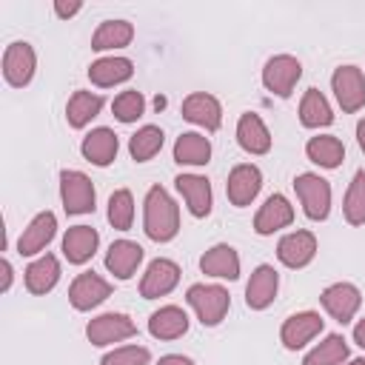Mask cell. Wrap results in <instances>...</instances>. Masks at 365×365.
Listing matches in <instances>:
<instances>
[{
  "label": "cell",
  "mask_w": 365,
  "mask_h": 365,
  "mask_svg": "<svg viewBox=\"0 0 365 365\" xmlns=\"http://www.w3.org/2000/svg\"><path fill=\"white\" fill-rule=\"evenodd\" d=\"M177 205L160 185H154L145 197V234L157 242H165L177 234Z\"/></svg>",
  "instance_id": "cell-1"
},
{
  "label": "cell",
  "mask_w": 365,
  "mask_h": 365,
  "mask_svg": "<svg viewBox=\"0 0 365 365\" xmlns=\"http://www.w3.org/2000/svg\"><path fill=\"white\" fill-rule=\"evenodd\" d=\"M294 188L305 205V214L311 220H325L328 217V208H331V188L322 177L317 174H299L294 180Z\"/></svg>",
  "instance_id": "cell-2"
},
{
  "label": "cell",
  "mask_w": 365,
  "mask_h": 365,
  "mask_svg": "<svg viewBox=\"0 0 365 365\" xmlns=\"http://www.w3.org/2000/svg\"><path fill=\"white\" fill-rule=\"evenodd\" d=\"M188 302L194 305L202 325H217L228 311V294L220 285H191Z\"/></svg>",
  "instance_id": "cell-3"
},
{
  "label": "cell",
  "mask_w": 365,
  "mask_h": 365,
  "mask_svg": "<svg viewBox=\"0 0 365 365\" xmlns=\"http://www.w3.org/2000/svg\"><path fill=\"white\" fill-rule=\"evenodd\" d=\"M60 188H63V202L68 214H86L94 211V188L91 180L80 171H63L60 174Z\"/></svg>",
  "instance_id": "cell-4"
},
{
  "label": "cell",
  "mask_w": 365,
  "mask_h": 365,
  "mask_svg": "<svg viewBox=\"0 0 365 365\" xmlns=\"http://www.w3.org/2000/svg\"><path fill=\"white\" fill-rule=\"evenodd\" d=\"M299 74H302L299 60H294V57H288V54H279V57H271V60H268V66H265V71H262V80H265V86H268L274 94L288 97L291 88H294V83L299 80Z\"/></svg>",
  "instance_id": "cell-5"
},
{
  "label": "cell",
  "mask_w": 365,
  "mask_h": 365,
  "mask_svg": "<svg viewBox=\"0 0 365 365\" xmlns=\"http://www.w3.org/2000/svg\"><path fill=\"white\" fill-rule=\"evenodd\" d=\"M334 91L345 111H356L365 103V77L356 66H342L334 74Z\"/></svg>",
  "instance_id": "cell-6"
},
{
  "label": "cell",
  "mask_w": 365,
  "mask_h": 365,
  "mask_svg": "<svg viewBox=\"0 0 365 365\" xmlns=\"http://www.w3.org/2000/svg\"><path fill=\"white\" fill-rule=\"evenodd\" d=\"M137 328L125 314H103L97 319L88 322V339L94 345H108V342H120L125 336H134Z\"/></svg>",
  "instance_id": "cell-7"
},
{
  "label": "cell",
  "mask_w": 365,
  "mask_h": 365,
  "mask_svg": "<svg viewBox=\"0 0 365 365\" xmlns=\"http://www.w3.org/2000/svg\"><path fill=\"white\" fill-rule=\"evenodd\" d=\"M108 294H111V285H108L106 279H100L94 271H86V274H80V277L74 279V285H71V291H68V299H71V305H74L77 311H88V308H94L97 302H103Z\"/></svg>",
  "instance_id": "cell-8"
},
{
  "label": "cell",
  "mask_w": 365,
  "mask_h": 365,
  "mask_svg": "<svg viewBox=\"0 0 365 365\" xmlns=\"http://www.w3.org/2000/svg\"><path fill=\"white\" fill-rule=\"evenodd\" d=\"M180 279V268L171 262V259H154L143 277V285H140V294L145 299H154V297H163L168 294Z\"/></svg>",
  "instance_id": "cell-9"
},
{
  "label": "cell",
  "mask_w": 365,
  "mask_h": 365,
  "mask_svg": "<svg viewBox=\"0 0 365 365\" xmlns=\"http://www.w3.org/2000/svg\"><path fill=\"white\" fill-rule=\"evenodd\" d=\"M322 305H325V311H328L336 322L345 325V322L356 314V308H359V291H356L354 285H348V282L331 285V288L322 291Z\"/></svg>",
  "instance_id": "cell-10"
},
{
  "label": "cell",
  "mask_w": 365,
  "mask_h": 365,
  "mask_svg": "<svg viewBox=\"0 0 365 365\" xmlns=\"http://www.w3.org/2000/svg\"><path fill=\"white\" fill-rule=\"evenodd\" d=\"M3 71L11 86H26L34 71V51L29 43H11L3 54Z\"/></svg>",
  "instance_id": "cell-11"
},
{
  "label": "cell",
  "mask_w": 365,
  "mask_h": 365,
  "mask_svg": "<svg viewBox=\"0 0 365 365\" xmlns=\"http://www.w3.org/2000/svg\"><path fill=\"white\" fill-rule=\"evenodd\" d=\"M259 185H262V177L254 165H237L228 177V200L242 208L257 197Z\"/></svg>",
  "instance_id": "cell-12"
},
{
  "label": "cell",
  "mask_w": 365,
  "mask_h": 365,
  "mask_svg": "<svg viewBox=\"0 0 365 365\" xmlns=\"http://www.w3.org/2000/svg\"><path fill=\"white\" fill-rule=\"evenodd\" d=\"M174 182H177L180 194L185 197V202H188V208H191L194 217H205V214L211 211V185H208L205 177H197V174H180Z\"/></svg>",
  "instance_id": "cell-13"
},
{
  "label": "cell",
  "mask_w": 365,
  "mask_h": 365,
  "mask_svg": "<svg viewBox=\"0 0 365 365\" xmlns=\"http://www.w3.org/2000/svg\"><path fill=\"white\" fill-rule=\"evenodd\" d=\"M314 251H317V240H314V234H308V231H297V234L282 237L277 254H279V259H282L288 268H302V265L311 262Z\"/></svg>",
  "instance_id": "cell-14"
},
{
  "label": "cell",
  "mask_w": 365,
  "mask_h": 365,
  "mask_svg": "<svg viewBox=\"0 0 365 365\" xmlns=\"http://www.w3.org/2000/svg\"><path fill=\"white\" fill-rule=\"evenodd\" d=\"M54 228H57V222H54V214L51 211H46V214H37L34 220H31V225L20 234V240H17V251L20 254H37V251H43L46 248V242L54 237Z\"/></svg>",
  "instance_id": "cell-15"
},
{
  "label": "cell",
  "mask_w": 365,
  "mask_h": 365,
  "mask_svg": "<svg viewBox=\"0 0 365 365\" xmlns=\"http://www.w3.org/2000/svg\"><path fill=\"white\" fill-rule=\"evenodd\" d=\"M140 259H143V248H140L137 242L120 240V242H114V245L108 248V254H106V268H108L114 277L128 279V277L134 274V268L140 265Z\"/></svg>",
  "instance_id": "cell-16"
},
{
  "label": "cell",
  "mask_w": 365,
  "mask_h": 365,
  "mask_svg": "<svg viewBox=\"0 0 365 365\" xmlns=\"http://www.w3.org/2000/svg\"><path fill=\"white\" fill-rule=\"evenodd\" d=\"M277 294V271L271 265H259L251 274V282L245 288V302L248 308H265Z\"/></svg>",
  "instance_id": "cell-17"
},
{
  "label": "cell",
  "mask_w": 365,
  "mask_h": 365,
  "mask_svg": "<svg viewBox=\"0 0 365 365\" xmlns=\"http://www.w3.org/2000/svg\"><path fill=\"white\" fill-rule=\"evenodd\" d=\"M322 331V319L317 317V314H311V311H305V314H294L285 325H282V342L288 345V348H302L311 336H317Z\"/></svg>",
  "instance_id": "cell-18"
},
{
  "label": "cell",
  "mask_w": 365,
  "mask_h": 365,
  "mask_svg": "<svg viewBox=\"0 0 365 365\" xmlns=\"http://www.w3.org/2000/svg\"><path fill=\"white\" fill-rule=\"evenodd\" d=\"M182 114H185V120L200 123L208 131H217L220 128V103L211 94H191L182 103Z\"/></svg>",
  "instance_id": "cell-19"
},
{
  "label": "cell",
  "mask_w": 365,
  "mask_h": 365,
  "mask_svg": "<svg viewBox=\"0 0 365 365\" xmlns=\"http://www.w3.org/2000/svg\"><path fill=\"white\" fill-rule=\"evenodd\" d=\"M237 137H240V145L251 154H265L271 148V137H268V128L262 125V120L257 114H242L240 117V125H237Z\"/></svg>",
  "instance_id": "cell-20"
},
{
  "label": "cell",
  "mask_w": 365,
  "mask_h": 365,
  "mask_svg": "<svg viewBox=\"0 0 365 365\" xmlns=\"http://www.w3.org/2000/svg\"><path fill=\"white\" fill-rule=\"evenodd\" d=\"M291 220H294V211H291L288 200H285V197H279V194H274V197H268V200H265L262 211L257 214L254 228H257L259 234H271V231H277V228L288 225Z\"/></svg>",
  "instance_id": "cell-21"
},
{
  "label": "cell",
  "mask_w": 365,
  "mask_h": 365,
  "mask_svg": "<svg viewBox=\"0 0 365 365\" xmlns=\"http://www.w3.org/2000/svg\"><path fill=\"white\" fill-rule=\"evenodd\" d=\"M97 248V231L88 225H74L68 228L66 240H63V254L68 257V262H86Z\"/></svg>",
  "instance_id": "cell-22"
},
{
  "label": "cell",
  "mask_w": 365,
  "mask_h": 365,
  "mask_svg": "<svg viewBox=\"0 0 365 365\" xmlns=\"http://www.w3.org/2000/svg\"><path fill=\"white\" fill-rule=\"evenodd\" d=\"M185 328H188V317H185V311H180L174 305L160 308L148 319V331L160 339H177L180 334H185Z\"/></svg>",
  "instance_id": "cell-23"
},
{
  "label": "cell",
  "mask_w": 365,
  "mask_h": 365,
  "mask_svg": "<svg viewBox=\"0 0 365 365\" xmlns=\"http://www.w3.org/2000/svg\"><path fill=\"white\" fill-rule=\"evenodd\" d=\"M83 154L94 165H108L117 154V134L108 128H97L83 140Z\"/></svg>",
  "instance_id": "cell-24"
},
{
  "label": "cell",
  "mask_w": 365,
  "mask_h": 365,
  "mask_svg": "<svg viewBox=\"0 0 365 365\" xmlns=\"http://www.w3.org/2000/svg\"><path fill=\"white\" fill-rule=\"evenodd\" d=\"M200 268H202L205 274H211V277L237 279V274H240V259H237V254H234L231 245H217V248H211V251L200 259Z\"/></svg>",
  "instance_id": "cell-25"
},
{
  "label": "cell",
  "mask_w": 365,
  "mask_h": 365,
  "mask_svg": "<svg viewBox=\"0 0 365 365\" xmlns=\"http://www.w3.org/2000/svg\"><path fill=\"white\" fill-rule=\"evenodd\" d=\"M57 277H60V265H57V259H54L51 254H46V257H40L37 262L29 265V271H26V285H29L31 294H46V291L54 288Z\"/></svg>",
  "instance_id": "cell-26"
},
{
  "label": "cell",
  "mask_w": 365,
  "mask_h": 365,
  "mask_svg": "<svg viewBox=\"0 0 365 365\" xmlns=\"http://www.w3.org/2000/svg\"><path fill=\"white\" fill-rule=\"evenodd\" d=\"M88 77L97 86H114V83H123L131 77V63L125 57H106L88 68Z\"/></svg>",
  "instance_id": "cell-27"
},
{
  "label": "cell",
  "mask_w": 365,
  "mask_h": 365,
  "mask_svg": "<svg viewBox=\"0 0 365 365\" xmlns=\"http://www.w3.org/2000/svg\"><path fill=\"white\" fill-rule=\"evenodd\" d=\"M103 108V97L91 94V91H74L68 100V123L74 128H83L91 117H97V111Z\"/></svg>",
  "instance_id": "cell-28"
},
{
  "label": "cell",
  "mask_w": 365,
  "mask_h": 365,
  "mask_svg": "<svg viewBox=\"0 0 365 365\" xmlns=\"http://www.w3.org/2000/svg\"><path fill=\"white\" fill-rule=\"evenodd\" d=\"M208 154H211V145L200 134H182L174 145V160L185 165H202L208 163Z\"/></svg>",
  "instance_id": "cell-29"
},
{
  "label": "cell",
  "mask_w": 365,
  "mask_h": 365,
  "mask_svg": "<svg viewBox=\"0 0 365 365\" xmlns=\"http://www.w3.org/2000/svg\"><path fill=\"white\" fill-rule=\"evenodd\" d=\"M299 120L308 125V128H317V125H328L334 120L325 97L317 91V88H308L305 97H302V106H299Z\"/></svg>",
  "instance_id": "cell-30"
},
{
  "label": "cell",
  "mask_w": 365,
  "mask_h": 365,
  "mask_svg": "<svg viewBox=\"0 0 365 365\" xmlns=\"http://www.w3.org/2000/svg\"><path fill=\"white\" fill-rule=\"evenodd\" d=\"M305 151H308V157L314 163H319L325 168H336L342 163V157H345V148H342V143L336 137H314Z\"/></svg>",
  "instance_id": "cell-31"
},
{
  "label": "cell",
  "mask_w": 365,
  "mask_h": 365,
  "mask_svg": "<svg viewBox=\"0 0 365 365\" xmlns=\"http://www.w3.org/2000/svg\"><path fill=\"white\" fill-rule=\"evenodd\" d=\"M345 356H348L345 339H342L339 334H331L325 342H319V345L305 356L302 365H339Z\"/></svg>",
  "instance_id": "cell-32"
},
{
  "label": "cell",
  "mask_w": 365,
  "mask_h": 365,
  "mask_svg": "<svg viewBox=\"0 0 365 365\" xmlns=\"http://www.w3.org/2000/svg\"><path fill=\"white\" fill-rule=\"evenodd\" d=\"M160 148H163V131H160L157 125H145V128H140V131L131 137V143H128V151H131V157H134L137 163L151 160Z\"/></svg>",
  "instance_id": "cell-33"
},
{
  "label": "cell",
  "mask_w": 365,
  "mask_h": 365,
  "mask_svg": "<svg viewBox=\"0 0 365 365\" xmlns=\"http://www.w3.org/2000/svg\"><path fill=\"white\" fill-rule=\"evenodd\" d=\"M131 40V26L125 20H108L97 29L94 40H91V48H114V46H125Z\"/></svg>",
  "instance_id": "cell-34"
},
{
  "label": "cell",
  "mask_w": 365,
  "mask_h": 365,
  "mask_svg": "<svg viewBox=\"0 0 365 365\" xmlns=\"http://www.w3.org/2000/svg\"><path fill=\"white\" fill-rule=\"evenodd\" d=\"M345 217L351 225L365 222V171L354 174V182H351L348 197H345Z\"/></svg>",
  "instance_id": "cell-35"
},
{
  "label": "cell",
  "mask_w": 365,
  "mask_h": 365,
  "mask_svg": "<svg viewBox=\"0 0 365 365\" xmlns=\"http://www.w3.org/2000/svg\"><path fill=\"white\" fill-rule=\"evenodd\" d=\"M131 217H134L131 194L128 191L111 194V200H108V220H111V225L120 228V231H128L131 228Z\"/></svg>",
  "instance_id": "cell-36"
},
{
  "label": "cell",
  "mask_w": 365,
  "mask_h": 365,
  "mask_svg": "<svg viewBox=\"0 0 365 365\" xmlns=\"http://www.w3.org/2000/svg\"><path fill=\"white\" fill-rule=\"evenodd\" d=\"M143 94L140 91H123L117 100H114V114H117V120H123V123H131V120H137L140 114H143Z\"/></svg>",
  "instance_id": "cell-37"
},
{
  "label": "cell",
  "mask_w": 365,
  "mask_h": 365,
  "mask_svg": "<svg viewBox=\"0 0 365 365\" xmlns=\"http://www.w3.org/2000/svg\"><path fill=\"white\" fill-rule=\"evenodd\" d=\"M145 362H148V351L137 348V345L120 348V351H114V354H108L103 359V365H145Z\"/></svg>",
  "instance_id": "cell-38"
},
{
  "label": "cell",
  "mask_w": 365,
  "mask_h": 365,
  "mask_svg": "<svg viewBox=\"0 0 365 365\" xmlns=\"http://www.w3.org/2000/svg\"><path fill=\"white\" fill-rule=\"evenodd\" d=\"M157 365H194V362L185 359V356H163Z\"/></svg>",
  "instance_id": "cell-39"
},
{
  "label": "cell",
  "mask_w": 365,
  "mask_h": 365,
  "mask_svg": "<svg viewBox=\"0 0 365 365\" xmlns=\"http://www.w3.org/2000/svg\"><path fill=\"white\" fill-rule=\"evenodd\" d=\"M77 9H80V3H68V6H66V3H57V14H60V17H66V14H74Z\"/></svg>",
  "instance_id": "cell-40"
},
{
  "label": "cell",
  "mask_w": 365,
  "mask_h": 365,
  "mask_svg": "<svg viewBox=\"0 0 365 365\" xmlns=\"http://www.w3.org/2000/svg\"><path fill=\"white\" fill-rule=\"evenodd\" d=\"M354 339H356V342H359V345L365 348V319H362V322H359V325L354 328Z\"/></svg>",
  "instance_id": "cell-41"
},
{
  "label": "cell",
  "mask_w": 365,
  "mask_h": 365,
  "mask_svg": "<svg viewBox=\"0 0 365 365\" xmlns=\"http://www.w3.org/2000/svg\"><path fill=\"white\" fill-rule=\"evenodd\" d=\"M3 274H6V277H3V291H6L9 282H11V265H9V262H3Z\"/></svg>",
  "instance_id": "cell-42"
},
{
  "label": "cell",
  "mask_w": 365,
  "mask_h": 365,
  "mask_svg": "<svg viewBox=\"0 0 365 365\" xmlns=\"http://www.w3.org/2000/svg\"><path fill=\"white\" fill-rule=\"evenodd\" d=\"M356 137H359V145H362V151H365V120L359 123V128H356Z\"/></svg>",
  "instance_id": "cell-43"
},
{
  "label": "cell",
  "mask_w": 365,
  "mask_h": 365,
  "mask_svg": "<svg viewBox=\"0 0 365 365\" xmlns=\"http://www.w3.org/2000/svg\"><path fill=\"white\" fill-rule=\"evenodd\" d=\"M351 365H365V359H354V362H351Z\"/></svg>",
  "instance_id": "cell-44"
}]
</instances>
